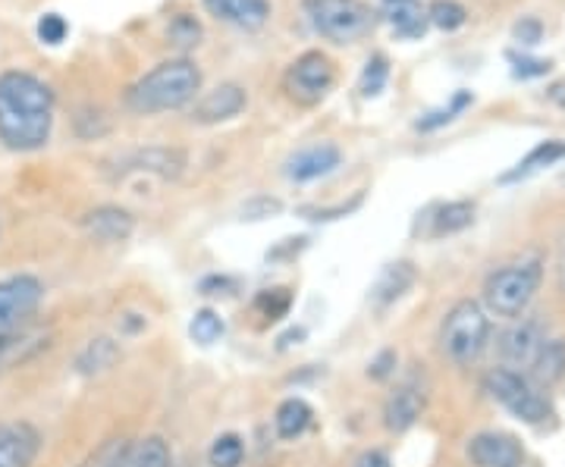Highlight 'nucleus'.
I'll return each instance as SVG.
<instances>
[{
    "label": "nucleus",
    "instance_id": "nucleus-1",
    "mask_svg": "<svg viewBox=\"0 0 565 467\" xmlns=\"http://www.w3.org/2000/svg\"><path fill=\"white\" fill-rule=\"evenodd\" d=\"M54 129V91L47 82L25 73H0V142L3 148L29 154L51 142Z\"/></svg>",
    "mask_w": 565,
    "mask_h": 467
},
{
    "label": "nucleus",
    "instance_id": "nucleus-2",
    "mask_svg": "<svg viewBox=\"0 0 565 467\" xmlns=\"http://www.w3.org/2000/svg\"><path fill=\"white\" fill-rule=\"evenodd\" d=\"M199 91H202V69L189 57H177V61L158 63L139 82H132L126 91V107L139 117H154L195 101Z\"/></svg>",
    "mask_w": 565,
    "mask_h": 467
},
{
    "label": "nucleus",
    "instance_id": "nucleus-3",
    "mask_svg": "<svg viewBox=\"0 0 565 467\" xmlns=\"http://www.w3.org/2000/svg\"><path fill=\"white\" fill-rule=\"evenodd\" d=\"M541 283H544V261L537 254L497 267L484 280L487 311H493L500 317H512V321L522 317L527 305L534 302Z\"/></svg>",
    "mask_w": 565,
    "mask_h": 467
},
{
    "label": "nucleus",
    "instance_id": "nucleus-4",
    "mask_svg": "<svg viewBox=\"0 0 565 467\" xmlns=\"http://www.w3.org/2000/svg\"><path fill=\"white\" fill-rule=\"evenodd\" d=\"M302 10L311 29L333 44H355L371 35L381 20L377 10H371L364 0H302Z\"/></svg>",
    "mask_w": 565,
    "mask_h": 467
},
{
    "label": "nucleus",
    "instance_id": "nucleus-5",
    "mask_svg": "<svg viewBox=\"0 0 565 467\" xmlns=\"http://www.w3.org/2000/svg\"><path fill=\"white\" fill-rule=\"evenodd\" d=\"M490 343V317L478 302L465 298L446 311L440 324V351L452 365H475Z\"/></svg>",
    "mask_w": 565,
    "mask_h": 467
},
{
    "label": "nucleus",
    "instance_id": "nucleus-6",
    "mask_svg": "<svg viewBox=\"0 0 565 467\" xmlns=\"http://www.w3.org/2000/svg\"><path fill=\"white\" fill-rule=\"evenodd\" d=\"M484 389L490 392L493 402H500L522 424L541 427V424H546L553 417L550 399L527 380L525 373H519L515 367H493L484 377Z\"/></svg>",
    "mask_w": 565,
    "mask_h": 467
},
{
    "label": "nucleus",
    "instance_id": "nucleus-7",
    "mask_svg": "<svg viewBox=\"0 0 565 467\" xmlns=\"http://www.w3.org/2000/svg\"><path fill=\"white\" fill-rule=\"evenodd\" d=\"M333 85H337V66L321 51L299 54L282 76V91L289 95V101L302 107H318L333 91Z\"/></svg>",
    "mask_w": 565,
    "mask_h": 467
},
{
    "label": "nucleus",
    "instance_id": "nucleus-8",
    "mask_svg": "<svg viewBox=\"0 0 565 467\" xmlns=\"http://www.w3.org/2000/svg\"><path fill=\"white\" fill-rule=\"evenodd\" d=\"M44 298V285L32 273H17L0 280V329H13L32 321Z\"/></svg>",
    "mask_w": 565,
    "mask_h": 467
},
{
    "label": "nucleus",
    "instance_id": "nucleus-9",
    "mask_svg": "<svg viewBox=\"0 0 565 467\" xmlns=\"http://www.w3.org/2000/svg\"><path fill=\"white\" fill-rule=\"evenodd\" d=\"M424 408H427V380H424V373H408L403 377L396 389L390 392V399H386L384 405V424L390 433H405L408 427H415L418 424V417L424 414Z\"/></svg>",
    "mask_w": 565,
    "mask_h": 467
},
{
    "label": "nucleus",
    "instance_id": "nucleus-10",
    "mask_svg": "<svg viewBox=\"0 0 565 467\" xmlns=\"http://www.w3.org/2000/svg\"><path fill=\"white\" fill-rule=\"evenodd\" d=\"M468 461L475 467H525L527 452L519 436L503 430H484L468 439Z\"/></svg>",
    "mask_w": 565,
    "mask_h": 467
},
{
    "label": "nucleus",
    "instance_id": "nucleus-11",
    "mask_svg": "<svg viewBox=\"0 0 565 467\" xmlns=\"http://www.w3.org/2000/svg\"><path fill=\"white\" fill-rule=\"evenodd\" d=\"M51 348V329L39 324H22L13 329H0V373L35 361L41 351Z\"/></svg>",
    "mask_w": 565,
    "mask_h": 467
},
{
    "label": "nucleus",
    "instance_id": "nucleus-12",
    "mask_svg": "<svg viewBox=\"0 0 565 467\" xmlns=\"http://www.w3.org/2000/svg\"><path fill=\"white\" fill-rule=\"evenodd\" d=\"M245 107H248V91L243 85L239 82H223L217 88L204 91L202 98L195 101L192 120L202 122V126H217V122L239 117Z\"/></svg>",
    "mask_w": 565,
    "mask_h": 467
},
{
    "label": "nucleus",
    "instance_id": "nucleus-13",
    "mask_svg": "<svg viewBox=\"0 0 565 467\" xmlns=\"http://www.w3.org/2000/svg\"><path fill=\"white\" fill-rule=\"evenodd\" d=\"M340 163H343V151L333 142L308 144L286 161V176L292 183H315L321 176H330Z\"/></svg>",
    "mask_w": 565,
    "mask_h": 467
},
{
    "label": "nucleus",
    "instance_id": "nucleus-14",
    "mask_svg": "<svg viewBox=\"0 0 565 467\" xmlns=\"http://www.w3.org/2000/svg\"><path fill=\"white\" fill-rule=\"evenodd\" d=\"M546 343V329L541 321L534 317H522L519 324H512L500 336V355H503L505 367H527L534 361L537 348Z\"/></svg>",
    "mask_w": 565,
    "mask_h": 467
},
{
    "label": "nucleus",
    "instance_id": "nucleus-15",
    "mask_svg": "<svg viewBox=\"0 0 565 467\" xmlns=\"http://www.w3.org/2000/svg\"><path fill=\"white\" fill-rule=\"evenodd\" d=\"M41 452V433L25 421L0 424V467H32Z\"/></svg>",
    "mask_w": 565,
    "mask_h": 467
},
{
    "label": "nucleus",
    "instance_id": "nucleus-16",
    "mask_svg": "<svg viewBox=\"0 0 565 467\" xmlns=\"http://www.w3.org/2000/svg\"><path fill=\"white\" fill-rule=\"evenodd\" d=\"M82 229L88 239L104 245L126 242L136 229V220L126 207H117V204H104V207H95L82 217Z\"/></svg>",
    "mask_w": 565,
    "mask_h": 467
},
{
    "label": "nucleus",
    "instance_id": "nucleus-17",
    "mask_svg": "<svg viewBox=\"0 0 565 467\" xmlns=\"http://www.w3.org/2000/svg\"><path fill=\"white\" fill-rule=\"evenodd\" d=\"M204 10L243 32H258L270 20V0H202Z\"/></svg>",
    "mask_w": 565,
    "mask_h": 467
},
{
    "label": "nucleus",
    "instance_id": "nucleus-18",
    "mask_svg": "<svg viewBox=\"0 0 565 467\" xmlns=\"http://www.w3.org/2000/svg\"><path fill=\"white\" fill-rule=\"evenodd\" d=\"M390 22L393 35L405 41H418L424 39L427 32V7L424 0H381V13Z\"/></svg>",
    "mask_w": 565,
    "mask_h": 467
},
{
    "label": "nucleus",
    "instance_id": "nucleus-19",
    "mask_svg": "<svg viewBox=\"0 0 565 467\" xmlns=\"http://www.w3.org/2000/svg\"><path fill=\"white\" fill-rule=\"evenodd\" d=\"M182 166H185V154L180 148H145V151H136L122 161L120 176H126V173H154L161 180H177Z\"/></svg>",
    "mask_w": 565,
    "mask_h": 467
},
{
    "label": "nucleus",
    "instance_id": "nucleus-20",
    "mask_svg": "<svg viewBox=\"0 0 565 467\" xmlns=\"http://www.w3.org/2000/svg\"><path fill=\"white\" fill-rule=\"evenodd\" d=\"M527 370H531L527 380L537 389H550L556 387L559 380H565V339H550L546 336V343L537 348V355L527 365Z\"/></svg>",
    "mask_w": 565,
    "mask_h": 467
},
{
    "label": "nucleus",
    "instance_id": "nucleus-21",
    "mask_svg": "<svg viewBox=\"0 0 565 467\" xmlns=\"http://www.w3.org/2000/svg\"><path fill=\"white\" fill-rule=\"evenodd\" d=\"M559 161H565V139H546V142L534 144L509 173H503L500 183H522L527 176H534V173H541V170H546V166H553V163Z\"/></svg>",
    "mask_w": 565,
    "mask_h": 467
},
{
    "label": "nucleus",
    "instance_id": "nucleus-22",
    "mask_svg": "<svg viewBox=\"0 0 565 467\" xmlns=\"http://www.w3.org/2000/svg\"><path fill=\"white\" fill-rule=\"evenodd\" d=\"M418 273H415V264L412 261H396V264H386L384 273L377 276V283L371 289V298L377 307H390L393 302H399L405 292L415 285Z\"/></svg>",
    "mask_w": 565,
    "mask_h": 467
},
{
    "label": "nucleus",
    "instance_id": "nucleus-23",
    "mask_svg": "<svg viewBox=\"0 0 565 467\" xmlns=\"http://www.w3.org/2000/svg\"><path fill=\"white\" fill-rule=\"evenodd\" d=\"M107 467H170V446L161 436H141L122 448Z\"/></svg>",
    "mask_w": 565,
    "mask_h": 467
},
{
    "label": "nucleus",
    "instance_id": "nucleus-24",
    "mask_svg": "<svg viewBox=\"0 0 565 467\" xmlns=\"http://www.w3.org/2000/svg\"><path fill=\"white\" fill-rule=\"evenodd\" d=\"M471 224H475V204L471 202L437 204L430 210V229H427V236L430 239L456 236V232H465Z\"/></svg>",
    "mask_w": 565,
    "mask_h": 467
},
{
    "label": "nucleus",
    "instance_id": "nucleus-25",
    "mask_svg": "<svg viewBox=\"0 0 565 467\" xmlns=\"http://www.w3.org/2000/svg\"><path fill=\"white\" fill-rule=\"evenodd\" d=\"M311 417H315V411H311V405H308L305 399H286V402H280L277 417H274L277 436H280V439H296V436H302L305 430L311 427Z\"/></svg>",
    "mask_w": 565,
    "mask_h": 467
},
{
    "label": "nucleus",
    "instance_id": "nucleus-26",
    "mask_svg": "<svg viewBox=\"0 0 565 467\" xmlns=\"http://www.w3.org/2000/svg\"><path fill=\"white\" fill-rule=\"evenodd\" d=\"M120 358V346L114 339H92L88 346L82 348L79 358H76V370L82 377H95V373H104L107 367H114V361Z\"/></svg>",
    "mask_w": 565,
    "mask_h": 467
},
{
    "label": "nucleus",
    "instance_id": "nucleus-27",
    "mask_svg": "<svg viewBox=\"0 0 565 467\" xmlns=\"http://www.w3.org/2000/svg\"><path fill=\"white\" fill-rule=\"evenodd\" d=\"M475 104V95L468 91V88H459L449 101L444 104V107H437V110H427L422 120L415 122V129L418 132H437V129H444V126H449V122L456 120L459 113H465L468 107Z\"/></svg>",
    "mask_w": 565,
    "mask_h": 467
},
{
    "label": "nucleus",
    "instance_id": "nucleus-28",
    "mask_svg": "<svg viewBox=\"0 0 565 467\" xmlns=\"http://www.w3.org/2000/svg\"><path fill=\"white\" fill-rule=\"evenodd\" d=\"M202 22L195 20V17H189V13H177L170 25H167V41L177 47V51H192V47H199L202 44Z\"/></svg>",
    "mask_w": 565,
    "mask_h": 467
},
{
    "label": "nucleus",
    "instance_id": "nucleus-29",
    "mask_svg": "<svg viewBox=\"0 0 565 467\" xmlns=\"http://www.w3.org/2000/svg\"><path fill=\"white\" fill-rule=\"evenodd\" d=\"M427 22L434 29H440V32H456V29H462L465 22H468V10L459 0H434L427 7Z\"/></svg>",
    "mask_w": 565,
    "mask_h": 467
},
{
    "label": "nucleus",
    "instance_id": "nucleus-30",
    "mask_svg": "<svg viewBox=\"0 0 565 467\" xmlns=\"http://www.w3.org/2000/svg\"><path fill=\"white\" fill-rule=\"evenodd\" d=\"M386 82H390V61H386V54H371L367 63H364L362 79H359L362 98H377L386 88Z\"/></svg>",
    "mask_w": 565,
    "mask_h": 467
},
{
    "label": "nucleus",
    "instance_id": "nucleus-31",
    "mask_svg": "<svg viewBox=\"0 0 565 467\" xmlns=\"http://www.w3.org/2000/svg\"><path fill=\"white\" fill-rule=\"evenodd\" d=\"M245 458L243 439L236 433H223L211 443V452H207V461L211 467H239Z\"/></svg>",
    "mask_w": 565,
    "mask_h": 467
},
{
    "label": "nucleus",
    "instance_id": "nucleus-32",
    "mask_svg": "<svg viewBox=\"0 0 565 467\" xmlns=\"http://www.w3.org/2000/svg\"><path fill=\"white\" fill-rule=\"evenodd\" d=\"M289 305H292L289 289H264L262 295L255 298V311L262 314L267 324H277L280 317H286Z\"/></svg>",
    "mask_w": 565,
    "mask_h": 467
},
{
    "label": "nucleus",
    "instance_id": "nucleus-33",
    "mask_svg": "<svg viewBox=\"0 0 565 467\" xmlns=\"http://www.w3.org/2000/svg\"><path fill=\"white\" fill-rule=\"evenodd\" d=\"M223 321L214 314V311H199L195 317H192V324H189V336L199 343V346H214L217 339L223 336Z\"/></svg>",
    "mask_w": 565,
    "mask_h": 467
},
{
    "label": "nucleus",
    "instance_id": "nucleus-34",
    "mask_svg": "<svg viewBox=\"0 0 565 467\" xmlns=\"http://www.w3.org/2000/svg\"><path fill=\"white\" fill-rule=\"evenodd\" d=\"M505 61L512 63V76L515 79H541L553 69V61H541V57H531V54H519V51H509Z\"/></svg>",
    "mask_w": 565,
    "mask_h": 467
},
{
    "label": "nucleus",
    "instance_id": "nucleus-35",
    "mask_svg": "<svg viewBox=\"0 0 565 467\" xmlns=\"http://www.w3.org/2000/svg\"><path fill=\"white\" fill-rule=\"evenodd\" d=\"M35 32H39L41 44H47V47H57L66 41L70 35V22L63 20L61 13H44L35 25Z\"/></svg>",
    "mask_w": 565,
    "mask_h": 467
},
{
    "label": "nucleus",
    "instance_id": "nucleus-36",
    "mask_svg": "<svg viewBox=\"0 0 565 467\" xmlns=\"http://www.w3.org/2000/svg\"><path fill=\"white\" fill-rule=\"evenodd\" d=\"M512 39L519 41V47H534L544 41V22L537 17H522V20L512 25Z\"/></svg>",
    "mask_w": 565,
    "mask_h": 467
},
{
    "label": "nucleus",
    "instance_id": "nucleus-37",
    "mask_svg": "<svg viewBox=\"0 0 565 467\" xmlns=\"http://www.w3.org/2000/svg\"><path fill=\"white\" fill-rule=\"evenodd\" d=\"M282 210V204L270 195H258L252 202L243 204V220H267V217H277Z\"/></svg>",
    "mask_w": 565,
    "mask_h": 467
},
{
    "label": "nucleus",
    "instance_id": "nucleus-38",
    "mask_svg": "<svg viewBox=\"0 0 565 467\" xmlns=\"http://www.w3.org/2000/svg\"><path fill=\"white\" fill-rule=\"evenodd\" d=\"M359 204H362V195H355L349 204H337V207H302V214L308 220H337V217L352 214Z\"/></svg>",
    "mask_w": 565,
    "mask_h": 467
},
{
    "label": "nucleus",
    "instance_id": "nucleus-39",
    "mask_svg": "<svg viewBox=\"0 0 565 467\" xmlns=\"http://www.w3.org/2000/svg\"><path fill=\"white\" fill-rule=\"evenodd\" d=\"M393 370H396V351H381L374 361H371V367H367V373L374 377V380H386V377H393Z\"/></svg>",
    "mask_w": 565,
    "mask_h": 467
},
{
    "label": "nucleus",
    "instance_id": "nucleus-40",
    "mask_svg": "<svg viewBox=\"0 0 565 467\" xmlns=\"http://www.w3.org/2000/svg\"><path fill=\"white\" fill-rule=\"evenodd\" d=\"M355 467H393L390 465V455L381 452V448H367L362 452L359 458H355Z\"/></svg>",
    "mask_w": 565,
    "mask_h": 467
},
{
    "label": "nucleus",
    "instance_id": "nucleus-41",
    "mask_svg": "<svg viewBox=\"0 0 565 467\" xmlns=\"http://www.w3.org/2000/svg\"><path fill=\"white\" fill-rule=\"evenodd\" d=\"M550 101L565 110V82H556V85L550 88Z\"/></svg>",
    "mask_w": 565,
    "mask_h": 467
}]
</instances>
